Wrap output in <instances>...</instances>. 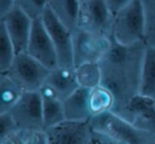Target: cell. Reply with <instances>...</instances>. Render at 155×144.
I'll use <instances>...</instances> for the list:
<instances>
[{
  "instance_id": "obj_5",
  "label": "cell",
  "mask_w": 155,
  "mask_h": 144,
  "mask_svg": "<svg viewBox=\"0 0 155 144\" xmlns=\"http://www.w3.org/2000/svg\"><path fill=\"white\" fill-rule=\"evenodd\" d=\"M51 69L35 59L27 52L15 56L12 66L5 72L24 91H39L45 85Z\"/></svg>"
},
{
  "instance_id": "obj_23",
  "label": "cell",
  "mask_w": 155,
  "mask_h": 144,
  "mask_svg": "<svg viewBox=\"0 0 155 144\" xmlns=\"http://www.w3.org/2000/svg\"><path fill=\"white\" fill-rule=\"evenodd\" d=\"M20 144H48L46 130H20Z\"/></svg>"
},
{
  "instance_id": "obj_3",
  "label": "cell",
  "mask_w": 155,
  "mask_h": 144,
  "mask_svg": "<svg viewBox=\"0 0 155 144\" xmlns=\"http://www.w3.org/2000/svg\"><path fill=\"white\" fill-rule=\"evenodd\" d=\"M112 37L124 46L144 43V11L141 0H133L115 14Z\"/></svg>"
},
{
  "instance_id": "obj_20",
  "label": "cell",
  "mask_w": 155,
  "mask_h": 144,
  "mask_svg": "<svg viewBox=\"0 0 155 144\" xmlns=\"http://www.w3.org/2000/svg\"><path fill=\"white\" fill-rule=\"evenodd\" d=\"M17 54L7 31L0 24V73H5L12 66Z\"/></svg>"
},
{
  "instance_id": "obj_22",
  "label": "cell",
  "mask_w": 155,
  "mask_h": 144,
  "mask_svg": "<svg viewBox=\"0 0 155 144\" xmlns=\"http://www.w3.org/2000/svg\"><path fill=\"white\" fill-rule=\"evenodd\" d=\"M16 7L21 9L33 19L41 18L48 8V0H16Z\"/></svg>"
},
{
  "instance_id": "obj_10",
  "label": "cell",
  "mask_w": 155,
  "mask_h": 144,
  "mask_svg": "<svg viewBox=\"0 0 155 144\" xmlns=\"http://www.w3.org/2000/svg\"><path fill=\"white\" fill-rule=\"evenodd\" d=\"M48 144H93L89 121H64L46 129Z\"/></svg>"
},
{
  "instance_id": "obj_17",
  "label": "cell",
  "mask_w": 155,
  "mask_h": 144,
  "mask_svg": "<svg viewBox=\"0 0 155 144\" xmlns=\"http://www.w3.org/2000/svg\"><path fill=\"white\" fill-rule=\"evenodd\" d=\"M140 94L155 101V46H147L141 70Z\"/></svg>"
},
{
  "instance_id": "obj_14",
  "label": "cell",
  "mask_w": 155,
  "mask_h": 144,
  "mask_svg": "<svg viewBox=\"0 0 155 144\" xmlns=\"http://www.w3.org/2000/svg\"><path fill=\"white\" fill-rule=\"evenodd\" d=\"M43 104V118L45 130L66 121L64 102L58 99L49 88L43 86L39 90Z\"/></svg>"
},
{
  "instance_id": "obj_28",
  "label": "cell",
  "mask_w": 155,
  "mask_h": 144,
  "mask_svg": "<svg viewBox=\"0 0 155 144\" xmlns=\"http://www.w3.org/2000/svg\"><path fill=\"white\" fill-rule=\"evenodd\" d=\"M16 7V0H0V17Z\"/></svg>"
},
{
  "instance_id": "obj_4",
  "label": "cell",
  "mask_w": 155,
  "mask_h": 144,
  "mask_svg": "<svg viewBox=\"0 0 155 144\" xmlns=\"http://www.w3.org/2000/svg\"><path fill=\"white\" fill-rule=\"evenodd\" d=\"M113 43V37L82 28L72 30L74 67L84 62H100Z\"/></svg>"
},
{
  "instance_id": "obj_13",
  "label": "cell",
  "mask_w": 155,
  "mask_h": 144,
  "mask_svg": "<svg viewBox=\"0 0 155 144\" xmlns=\"http://www.w3.org/2000/svg\"><path fill=\"white\" fill-rule=\"evenodd\" d=\"M44 86L49 88L58 99L64 101L79 88L74 67L58 66L51 69Z\"/></svg>"
},
{
  "instance_id": "obj_21",
  "label": "cell",
  "mask_w": 155,
  "mask_h": 144,
  "mask_svg": "<svg viewBox=\"0 0 155 144\" xmlns=\"http://www.w3.org/2000/svg\"><path fill=\"white\" fill-rule=\"evenodd\" d=\"M144 11V43L155 46V0H141Z\"/></svg>"
},
{
  "instance_id": "obj_31",
  "label": "cell",
  "mask_w": 155,
  "mask_h": 144,
  "mask_svg": "<svg viewBox=\"0 0 155 144\" xmlns=\"http://www.w3.org/2000/svg\"><path fill=\"white\" fill-rule=\"evenodd\" d=\"M154 144H155V140H154Z\"/></svg>"
},
{
  "instance_id": "obj_29",
  "label": "cell",
  "mask_w": 155,
  "mask_h": 144,
  "mask_svg": "<svg viewBox=\"0 0 155 144\" xmlns=\"http://www.w3.org/2000/svg\"><path fill=\"white\" fill-rule=\"evenodd\" d=\"M84 1H86V0H80V2L82 3V2H84Z\"/></svg>"
},
{
  "instance_id": "obj_2",
  "label": "cell",
  "mask_w": 155,
  "mask_h": 144,
  "mask_svg": "<svg viewBox=\"0 0 155 144\" xmlns=\"http://www.w3.org/2000/svg\"><path fill=\"white\" fill-rule=\"evenodd\" d=\"M89 123L93 129L106 133L124 144H154L155 133L138 128L114 111L94 117Z\"/></svg>"
},
{
  "instance_id": "obj_19",
  "label": "cell",
  "mask_w": 155,
  "mask_h": 144,
  "mask_svg": "<svg viewBox=\"0 0 155 144\" xmlns=\"http://www.w3.org/2000/svg\"><path fill=\"white\" fill-rule=\"evenodd\" d=\"M75 74L79 86L91 89L102 83V70L100 62H84L75 66Z\"/></svg>"
},
{
  "instance_id": "obj_1",
  "label": "cell",
  "mask_w": 155,
  "mask_h": 144,
  "mask_svg": "<svg viewBox=\"0 0 155 144\" xmlns=\"http://www.w3.org/2000/svg\"><path fill=\"white\" fill-rule=\"evenodd\" d=\"M144 50V43L124 46L113 39L112 47L100 62L101 84L114 94L115 114H120L131 100L140 93Z\"/></svg>"
},
{
  "instance_id": "obj_6",
  "label": "cell",
  "mask_w": 155,
  "mask_h": 144,
  "mask_svg": "<svg viewBox=\"0 0 155 144\" xmlns=\"http://www.w3.org/2000/svg\"><path fill=\"white\" fill-rule=\"evenodd\" d=\"M19 130H45L39 91H25L10 111Z\"/></svg>"
},
{
  "instance_id": "obj_15",
  "label": "cell",
  "mask_w": 155,
  "mask_h": 144,
  "mask_svg": "<svg viewBox=\"0 0 155 144\" xmlns=\"http://www.w3.org/2000/svg\"><path fill=\"white\" fill-rule=\"evenodd\" d=\"M88 90L89 89L79 87L63 101L67 121H89L91 119L87 102Z\"/></svg>"
},
{
  "instance_id": "obj_30",
  "label": "cell",
  "mask_w": 155,
  "mask_h": 144,
  "mask_svg": "<svg viewBox=\"0 0 155 144\" xmlns=\"http://www.w3.org/2000/svg\"><path fill=\"white\" fill-rule=\"evenodd\" d=\"M49 1H50V0H48V2H49Z\"/></svg>"
},
{
  "instance_id": "obj_24",
  "label": "cell",
  "mask_w": 155,
  "mask_h": 144,
  "mask_svg": "<svg viewBox=\"0 0 155 144\" xmlns=\"http://www.w3.org/2000/svg\"><path fill=\"white\" fill-rule=\"evenodd\" d=\"M17 130L19 129L10 112L0 114V139H3Z\"/></svg>"
},
{
  "instance_id": "obj_12",
  "label": "cell",
  "mask_w": 155,
  "mask_h": 144,
  "mask_svg": "<svg viewBox=\"0 0 155 144\" xmlns=\"http://www.w3.org/2000/svg\"><path fill=\"white\" fill-rule=\"evenodd\" d=\"M137 126L138 128L155 133V101L142 94H137L127 107L117 114Z\"/></svg>"
},
{
  "instance_id": "obj_18",
  "label": "cell",
  "mask_w": 155,
  "mask_h": 144,
  "mask_svg": "<svg viewBox=\"0 0 155 144\" xmlns=\"http://www.w3.org/2000/svg\"><path fill=\"white\" fill-rule=\"evenodd\" d=\"M24 92L8 74L0 73V114L10 111Z\"/></svg>"
},
{
  "instance_id": "obj_25",
  "label": "cell",
  "mask_w": 155,
  "mask_h": 144,
  "mask_svg": "<svg viewBox=\"0 0 155 144\" xmlns=\"http://www.w3.org/2000/svg\"><path fill=\"white\" fill-rule=\"evenodd\" d=\"M93 128V127H91ZM93 144H124L110 136L93 129Z\"/></svg>"
},
{
  "instance_id": "obj_8",
  "label": "cell",
  "mask_w": 155,
  "mask_h": 144,
  "mask_svg": "<svg viewBox=\"0 0 155 144\" xmlns=\"http://www.w3.org/2000/svg\"><path fill=\"white\" fill-rule=\"evenodd\" d=\"M113 20L114 14L104 0H86L80 5L77 27L112 36Z\"/></svg>"
},
{
  "instance_id": "obj_26",
  "label": "cell",
  "mask_w": 155,
  "mask_h": 144,
  "mask_svg": "<svg viewBox=\"0 0 155 144\" xmlns=\"http://www.w3.org/2000/svg\"><path fill=\"white\" fill-rule=\"evenodd\" d=\"M104 1H105L108 9L110 10V12L115 15L120 10H122L123 8L129 5L133 0H104Z\"/></svg>"
},
{
  "instance_id": "obj_27",
  "label": "cell",
  "mask_w": 155,
  "mask_h": 144,
  "mask_svg": "<svg viewBox=\"0 0 155 144\" xmlns=\"http://www.w3.org/2000/svg\"><path fill=\"white\" fill-rule=\"evenodd\" d=\"M20 139H21L20 130H17L3 139H0V144H20Z\"/></svg>"
},
{
  "instance_id": "obj_16",
  "label": "cell",
  "mask_w": 155,
  "mask_h": 144,
  "mask_svg": "<svg viewBox=\"0 0 155 144\" xmlns=\"http://www.w3.org/2000/svg\"><path fill=\"white\" fill-rule=\"evenodd\" d=\"M88 109L91 118L104 112L113 111L115 107V97L104 85H99L88 90Z\"/></svg>"
},
{
  "instance_id": "obj_9",
  "label": "cell",
  "mask_w": 155,
  "mask_h": 144,
  "mask_svg": "<svg viewBox=\"0 0 155 144\" xmlns=\"http://www.w3.org/2000/svg\"><path fill=\"white\" fill-rule=\"evenodd\" d=\"M27 53L50 69H54L58 66L55 47L41 18L33 19Z\"/></svg>"
},
{
  "instance_id": "obj_7",
  "label": "cell",
  "mask_w": 155,
  "mask_h": 144,
  "mask_svg": "<svg viewBox=\"0 0 155 144\" xmlns=\"http://www.w3.org/2000/svg\"><path fill=\"white\" fill-rule=\"evenodd\" d=\"M41 20L51 37L58 54V66L74 67L73 62L72 30L68 28L51 9L48 8L41 15Z\"/></svg>"
},
{
  "instance_id": "obj_11",
  "label": "cell",
  "mask_w": 155,
  "mask_h": 144,
  "mask_svg": "<svg viewBox=\"0 0 155 144\" xmlns=\"http://www.w3.org/2000/svg\"><path fill=\"white\" fill-rule=\"evenodd\" d=\"M0 24L7 31L16 52H27L32 31L33 18L21 9L15 7L1 16Z\"/></svg>"
}]
</instances>
